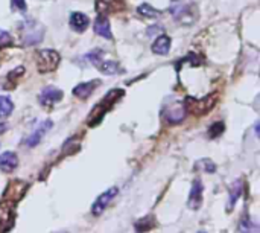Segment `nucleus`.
I'll return each mask as SVG.
<instances>
[{"mask_svg": "<svg viewBox=\"0 0 260 233\" xmlns=\"http://www.w3.org/2000/svg\"><path fill=\"white\" fill-rule=\"evenodd\" d=\"M169 11L173 16V19H175L177 22H180L181 25H192L198 17L195 5L187 4V2H181V0H175V2H172Z\"/></svg>", "mask_w": 260, "mask_h": 233, "instance_id": "2", "label": "nucleus"}, {"mask_svg": "<svg viewBox=\"0 0 260 233\" xmlns=\"http://www.w3.org/2000/svg\"><path fill=\"white\" fill-rule=\"evenodd\" d=\"M170 50V38L167 35H158L152 43V52L155 55H167Z\"/></svg>", "mask_w": 260, "mask_h": 233, "instance_id": "13", "label": "nucleus"}, {"mask_svg": "<svg viewBox=\"0 0 260 233\" xmlns=\"http://www.w3.org/2000/svg\"><path fill=\"white\" fill-rule=\"evenodd\" d=\"M59 53L52 50V49H43L40 52H37L35 61H37V67L38 72L41 73H47L56 69V66L59 64Z\"/></svg>", "mask_w": 260, "mask_h": 233, "instance_id": "3", "label": "nucleus"}, {"mask_svg": "<svg viewBox=\"0 0 260 233\" xmlns=\"http://www.w3.org/2000/svg\"><path fill=\"white\" fill-rule=\"evenodd\" d=\"M224 130H225V125H224L222 122H216V124H213V125L210 127V130H209V137H210V139H216V137H219V136L224 133Z\"/></svg>", "mask_w": 260, "mask_h": 233, "instance_id": "19", "label": "nucleus"}, {"mask_svg": "<svg viewBox=\"0 0 260 233\" xmlns=\"http://www.w3.org/2000/svg\"><path fill=\"white\" fill-rule=\"evenodd\" d=\"M20 38L26 46H35L44 38V26L32 19L20 23Z\"/></svg>", "mask_w": 260, "mask_h": 233, "instance_id": "1", "label": "nucleus"}, {"mask_svg": "<svg viewBox=\"0 0 260 233\" xmlns=\"http://www.w3.org/2000/svg\"><path fill=\"white\" fill-rule=\"evenodd\" d=\"M99 84H101L99 81H92V83H82V84H78V86L73 89V95H75L76 98H79V99H87V98H89V96L95 92V89H96Z\"/></svg>", "mask_w": 260, "mask_h": 233, "instance_id": "10", "label": "nucleus"}, {"mask_svg": "<svg viewBox=\"0 0 260 233\" xmlns=\"http://www.w3.org/2000/svg\"><path fill=\"white\" fill-rule=\"evenodd\" d=\"M117 194H119V189H117L116 186H113V188H110L108 191H105L104 194H101V195L96 198V201L93 203V206H92V213H93L95 216L102 215L104 210L111 204V201L116 198Z\"/></svg>", "mask_w": 260, "mask_h": 233, "instance_id": "5", "label": "nucleus"}, {"mask_svg": "<svg viewBox=\"0 0 260 233\" xmlns=\"http://www.w3.org/2000/svg\"><path fill=\"white\" fill-rule=\"evenodd\" d=\"M203 192H204V188H203V183L201 180H193L192 183V189H190V194H189V198H187V207L190 210H198L203 204Z\"/></svg>", "mask_w": 260, "mask_h": 233, "instance_id": "6", "label": "nucleus"}, {"mask_svg": "<svg viewBox=\"0 0 260 233\" xmlns=\"http://www.w3.org/2000/svg\"><path fill=\"white\" fill-rule=\"evenodd\" d=\"M14 110V102L10 96L2 95L0 96V119H5L8 116H11Z\"/></svg>", "mask_w": 260, "mask_h": 233, "instance_id": "15", "label": "nucleus"}, {"mask_svg": "<svg viewBox=\"0 0 260 233\" xmlns=\"http://www.w3.org/2000/svg\"><path fill=\"white\" fill-rule=\"evenodd\" d=\"M137 13L143 17V19H158L160 17V11L155 10L154 7H151L149 4H142L139 8H137Z\"/></svg>", "mask_w": 260, "mask_h": 233, "instance_id": "16", "label": "nucleus"}, {"mask_svg": "<svg viewBox=\"0 0 260 233\" xmlns=\"http://www.w3.org/2000/svg\"><path fill=\"white\" fill-rule=\"evenodd\" d=\"M99 72H102L104 75H114V73H119L120 72V67L116 61H111V60H99L96 64H95Z\"/></svg>", "mask_w": 260, "mask_h": 233, "instance_id": "14", "label": "nucleus"}, {"mask_svg": "<svg viewBox=\"0 0 260 233\" xmlns=\"http://www.w3.org/2000/svg\"><path fill=\"white\" fill-rule=\"evenodd\" d=\"M52 127H53V122H52V121H49V119H47V121H44V122H41V124L37 127V130H35V131L28 137L26 145H28V146H31V148H32V146H37V145L40 143V140L44 137V134H46Z\"/></svg>", "mask_w": 260, "mask_h": 233, "instance_id": "8", "label": "nucleus"}, {"mask_svg": "<svg viewBox=\"0 0 260 233\" xmlns=\"http://www.w3.org/2000/svg\"><path fill=\"white\" fill-rule=\"evenodd\" d=\"M11 5L20 11H25L26 10V0H11Z\"/></svg>", "mask_w": 260, "mask_h": 233, "instance_id": "22", "label": "nucleus"}, {"mask_svg": "<svg viewBox=\"0 0 260 233\" xmlns=\"http://www.w3.org/2000/svg\"><path fill=\"white\" fill-rule=\"evenodd\" d=\"M154 227H155V219L151 215H148V216H145V218H142V219H139L136 222V231L137 233H145V231H148V230H151Z\"/></svg>", "mask_w": 260, "mask_h": 233, "instance_id": "17", "label": "nucleus"}, {"mask_svg": "<svg viewBox=\"0 0 260 233\" xmlns=\"http://www.w3.org/2000/svg\"><path fill=\"white\" fill-rule=\"evenodd\" d=\"M89 23H90L89 17L82 13H73L70 16V28L76 32H84L89 28Z\"/></svg>", "mask_w": 260, "mask_h": 233, "instance_id": "11", "label": "nucleus"}, {"mask_svg": "<svg viewBox=\"0 0 260 233\" xmlns=\"http://www.w3.org/2000/svg\"><path fill=\"white\" fill-rule=\"evenodd\" d=\"M7 130H8V124L0 122V133H4V131H7Z\"/></svg>", "mask_w": 260, "mask_h": 233, "instance_id": "23", "label": "nucleus"}, {"mask_svg": "<svg viewBox=\"0 0 260 233\" xmlns=\"http://www.w3.org/2000/svg\"><path fill=\"white\" fill-rule=\"evenodd\" d=\"M13 43V37L10 35V32L4 31V29H0V47H4V46H10Z\"/></svg>", "mask_w": 260, "mask_h": 233, "instance_id": "20", "label": "nucleus"}, {"mask_svg": "<svg viewBox=\"0 0 260 233\" xmlns=\"http://www.w3.org/2000/svg\"><path fill=\"white\" fill-rule=\"evenodd\" d=\"M95 32L98 35H101L102 38H108L111 40L113 38V34H111V26H110V22L105 16H99L95 22Z\"/></svg>", "mask_w": 260, "mask_h": 233, "instance_id": "12", "label": "nucleus"}, {"mask_svg": "<svg viewBox=\"0 0 260 233\" xmlns=\"http://www.w3.org/2000/svg\"><path fill=\"white\" fill-rule=\"evenodd\" d=\"M19 165V157L17 154L13 151H5L0 155V169L4 172H13Z\"/></svg>", "mask_w": 260, "mask_h": 233, "instance_id": "9", "label": "nucleus"}, {"mask_svg": "<svg viewBox=\"0 0 260 233\" xmlns=\"http://www.w3.org/2000/svg\"><path fill=\"white\" fill-rule=\"evenodd\" d=\"M186 113H187L186 104L181 102V101H175L172 104H167L164 107V110H163V116L170 124H180L186 118Z\"/></svg>", "mask_w": 260, "mask_h": 233, "instance_id": "4", "label": "nucleus"}, {"mask_svg": "<svg viewBox=\"0 0 260 233\" xmlns=\"http://www.w3.org/2000/svg\"><path fill=\"white\" fill-rule=\"evenodd\" d=\"M240 194H242V182L240 180H237V182H234L233 185H231V188H230V209L234 206V203L239 200V197H240Z\"/></svg>", "mask_w": 260, "mask_h": 233, "instance_id": "18", "label": "nucleus"}, {"mask_svg": "<svg viewBox=\"0 0 260 233\" xmlns=\"http://www.w3.org/2000/svg\"><path fill=\"white\" fill-rule=\"evenodd\" d=\"M200 166H203V168L206 169V172H215V171H216V166H215L213 162L209 160V159H203V160L200 162Z\"/></svg>", "mask_w": 260, "mask_h": 233, "instance_id": "21", "label": "nucleus"}, {"mask_svg": "<svg viewBox=\"0 0 260 233\" xmlns=\"http://www.w3.org/2000/svg\"><path fill=\"white\" fill-rule=\"evenodd\" d=\"M62 99V92L56 87H46L41 90V93L38 95V101L41 105H52V104H56Z\"/></svg>", "mask_w": 260, "mask_h": 233, "instance_id": "7", "label": "nucleus"}]
</instances>
